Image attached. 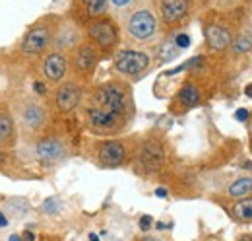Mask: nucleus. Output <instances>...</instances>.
<instances>
[{
    "mask_svg": "<svg viewBox=\"0 0 252 241\" xmlns=\"http://www.w3.org/2000/svg\"><path fill=\"white\" fill-rule=\"evenodd\" d=\"M103 111H109L113 115H123L126 107V91L119 84H103L95 91V105Z\"/></svg>",
    "mask_w": 252,
    "mask_h": 241,
    "instance_id": "1",
    "label": "nucleus"
},
{
    "mask_svg": "<svg viewBox=\"0 0 252 241\" xmlns=\"http://www.w3.org/2000/svg\"><path fill=\"white\" fill-rule=\"evenodd\" d=\"M150 66V57L140 51H121L115 59V68L126 76H138Z\"/></svg>",
    "mask_w": 252,
    "mask_h": 241,
    "instance_id": "2",
    "label": "nucleus"
},
{
    "mask_svg": "<svg viewBox=\"0 0 252 241\" xmlns=\"http://www.w3.org/2000/svg\"><path fill=\"white\" fill-rule=\"evenodd\" d=\"M156 30H158V22L154 14L148 10H140L132 14V18L128 20V33L138 41H148L150 37H154Z\"/></svg>",
    "mask_w": 252,
    "mask_h": 241,
    "instance_id": "3",
    "label": "nucleus"
},
{
    "mask_svg": "<svg viewBox=\"0 0 252 241\" xmlns=\"http://www.w3.org/2000/svg\"><path fill=\"white\" fill-rule=\"evenodd\" d=\"M90 37L94 39L97 45H101L103 49H111L117 41H119V33L115 30V26L107 20H99V22H94L90 26Z\"/></svg>",
    "mask_w": 252,
    "mask_h": 241,
    "instance_id": "4",
    "label": "nucleus"
},
{
    "mask_svg": "<svg viewBox=\"0 0 252 241\" xmlns=\"http://www.w3.org/2000/svg\"><path fill=\"white\" fill-rule=\"evenodd\" d=\"M165 161V152L158 140H148L140 152V163L146 171H158Z\"/></svg>",
    "mask_w": 252,
    "mask_h": 241,
    "instance_id": "5",
    "label": "nucleus"
},
{
    "mask_svg": "<svg viewBox=\"0 0 252 241\" xmlns=\"http://www.w3.org/2000/svg\"><path fill=\"white\" fill-rule=\"evenodd\" d=\"M190 8V0H161L159 4V12L165 24L173 26L177 22H181Z\"/></svg>",
    "mask_w": 252,
    "mask_h": 241,
    "instance_id": "6",
    "label": "nucleus"
},
{
    "mask_svg": "<svg viewBox=\"0 0 252 241\" xmlns=\"http://www.w3.org/2000/svg\"><path fill=\"white\" fill-rule=\"evenodd\" d=\"M80 99H82V91L78 88V84H74V82H66L57 91V105L64 113L76 109Z\"/></svg>",
    "mask_w": 252,
    "mask_h": 241,
    "instance_id": "7",
    "label": "nucleus"
},
{
    "mask_svg": "<svg viewBox=\"0 0 252 241\" xmlns=\"http://www.w3.org/2000/svg\"><path fill=\"white\" fill-rule=\"evenodd\" d=\"M35 154L43 163H55V161H61L64 158V146L55 138H47V140H41L37 144Z\"/></svg>",
    "mask_w": 252,
    "mask_h": 241,
    "instance_id": "8",
    "label": "nucleus"
},
{
    "mask_svg": "<svg viewBox=\"0 0 252 241\" xmlns=\"http://www.w3.org/2000/svg\"><path fill=\"white\" fill-rule=\"evenodd\" d=\"M49 39H51V31L47 30V28H35L28 33V37L24 39V45H22V49H24V53L26 55H37V53H41L45 47H47V43H49Z\"/></svg>",
    "mask_w": 252,
    "mask_h": 241,
    "instance_id": "9",
    "label": "nucleus"
},
{
    "mask_svg": "<svg viewBox=\"0 0 252 241\" xmlns=\"http://www.w3.org/2000/svg\"><path fill=\"white\" fill-rule=\"evenodd\" d=\"M125 146L123 142H105L101 148H99V161L107 167H117L125 161Z\"/></svg>",
    "mask_w": 252,
    "mask_h": 241,
    "instance_id": "10",
    "label": "nucleus"
},
{
    "mask_svg": "<svg viewBox=\"0 0 252 241\" xmlns=\"http://www.w3.org/2000/svg\"><path fill=\"white\" fill-rule=\"evenodd\" d=\"M43 72L47 76V80L51 82H61L66 74V59L61 53H53L49 55L45 64H43Z\"/></svg>",
    "mask_w": 252,
    "mask_h": 241,
    "instance_id": "11",
    "label": "nucleus"
},
{
    "mask_svg": "<svg viewBox=\"0 0 252 241\" xmlns=\"http://www.w3.org/2000/svg\"><path fill=\"white\" fill-rule=\"evenodd\" d=\"M206 41H208L210 49L223 51V49H227L231 45L233 37H231L229 31L225 30V28H221V26H208L206 28Z\"/></svg>",
    "mask_w": 252,
    "mask_h": 241,
    "instance_id": "12",
    "label": "nucleus"
},
{
    "mask_svg": "<svg viewBox=\"0 0 252 241\" xmlns=\"http://www.w3.org/2000/svg\"><path fill=\"white\" fill-rule=\"evenodd\" d=\"M88 117H90L92 126L99 128V130L113 128V126L117 124V120H119V115H113V113L103 111V109H99V107H92V109L88 111Z\"/></svg>",
    "mask_w": 252,
    "mask_h": 241,
    "instance_id": "13",
    "label": "nucleus"
},
{
    "mask_svg": "<svg viewBox=\"0 0 252 241\" xmlns=\"http://www.w3.org/2000/svg\"><path fill=\"white\" fill-rule=\"evenodd\" d=\"M97 64V53L92 45H82L76 51V66L82 72H92Z\"/></svg>",
    "mask_w": 252,
    "mask_h": 241,
    "instance_id": "14",
    "label": "nucleus"
},
{
    "mask_svg": "<svg viewBox=\"0 0 252 241\" xmlns=\"http://www.w3.org/2000/svg\"><path fill=\"white\" fill-rule=\"evenodd\" d=\"M22 119H24V122H26L28 126L37 128V126H41V124L45 122V111H43L41 105L28 103V105L24 107V111H22Z\"/></svg>",
    "mask_w": 252,
    "mask_h": 241,
    "instance_id": "15",
    "label": "nucleus"
},
{
    "mask_svg": "<svg viewBox=\"0 0 252 241\" xmlns=\"http://www.w3.org/2000/svg\"><path fill=\"white\" fill-rule=\"evenodd\" d=\"M227 193H229L231 199H245L247 195H251L252 193V177L251 175H247V177H239L235 183H231V187H229Z\"/></svg>",
    "mask_w": 252,
    "mask_h": 241,
    "instance_id": "16",
    "label": "nucleus"
},
{
    "mask_svg": "<svg viewBox=\"0 0 252 241\" xmlns=\"http://www.w3.org/2000/svg\"><path fill=\"white\" fill-rule=\"evenodd\" d=\"M179 101L187 107H194L200 103V91L194 84H185L179 91Z\"/></svg>",
    "mask_w": 252,
    "mask_h": 241,
    "instance_id": "17",
    "label": "nucleus"
},
{
    "mask_svg": "<svg viewBox=\"0 0 252 241\" xmlns=\"http://www.w3.org/2000/svg\"><path fill=\"white\" fill-rule=\"evenodd\" d=\"M6 208H8V214L14 216V218H22L24 214L30 212V202L26 199H10L6 202Z\"/></svg>",
    "mask_w": 252,
    "mask_h": 241,
    "instance_id": "18",
    "label": "nucleus"
},
{
    "mask_svg": "<svg viewBox=\"0 0 252 241\" xmlns=\"http://www.w3.org/2000/svg\"><path fill=\"white\" fill-rule=\"evenodd\" d=\"M14 134V122H12V117L4 111H0V142H10Z\"/></svg>",
    "mask_w": 252,
    "mask_h": 241,
    "instance_id": "19",
    "label": "nucleus"
},
{
    "mask_svg": "<svg viewBox=\"0 0 252 241\" xmlns=\"http://www.w3.org/2000/svg\"><path fill=\"white\" fill-rule=\"evenodd\" d=\"M233 214L239 218V220H252V199H245L241 202H237L233 206Z\"/></svg>",
    "mask_w": 252,
    "mask_h": 241,
    "instance_id": "20",
    "label": "nucleus"
},
{
    "mask_svg": "<svg viewBox=\"0 0 252 241\" xmlns=\"http://www.w3.org/2000/svg\"><path fill=\"white\" fill-rule=\"evenodd\" d=\"M107 2H109V0H84V4H86V8H88V14H90L92 18L101 16V14L107 10Z\"/></svg>",
    "mask_w": 252,
    "mask_h": 241,
    "instance_id": "21",
    "label": "nucleus"
},
{
    "mask_svg": "<svg viewBox=\"0 0 252 241\" xmlns=\"http://www.w3.org/2000/svg\"><path fill=\"white\" fill-rule=\"evenodd\" d=\"M177 55H179V47H177L173 41H165V43L161 45V49H159V59L163 60V62L173 60Z\"/></svg>",
    "mask_w": 252,
    "mask_h": 241,
    "instance_id": "22",
    "label": "nucleus"
},
{
    "mask_svg": "<svg viewBox=\"0 0 252 241\" xmlns=\"http://www.w3.org/2000/svg\"><path fill=\"white\" fill-rule=\"evenodd\" d=\"M251 47H252V41L249 37H239V39L233 43L235 53H247V51H251Z\"/></svg>",
    "mask_w": 252,
    "mask_h": 241,
    "instance_id": "23",
    "label": "nucleus"
},
{
    "mask_svg": "<svg viewBox=\"0 0 252 241\" xmlns=\"http://www.w3.org/2000/svg\"><path fill=\"white\" fill-rule=\"evenodd\" d=\"M43 210L47 212V214H55V212L59 210V201H57L55 197L47 199V201L43 202Z\"/></svg>",
    "mask_w": 252,
    "mask_h": 241,
    "instance_id": "24",
    "label": "nucleus"
},
{
    "mask_svg": "<svg viewBox=\"0 0 252 241\" xmlns=\"http://www.w3.org/2000/svg\"><path fill=\"white\" fill-rule=\"evenodd\" d=\"M175 45L179 47V49H187L190 47V37L187 33H181V35H177V39H175Z\"/></svg>",
    "mask_w": 252,
    "mask_h": 241,
    "instance_id": "25",
    "label": "nucleus"
},
{
    "mask_svg": "<svg viewBox=\"0 0 252 241\" xmlns=\"http://www.w3.org/2000/svg\"><path fill=\"white\" fill-rule=\"evenodd\" d=\"M152 226H154V218H152V216L146 214V216L140 218V230H142V232H148Z\"/></svg>",
    "mask_w": 252,
    "mask_h": 241,
    "instance_id": "26",
    "label": "nucleus"
},
{
    "mask_svg": "<svg viewBox=\"0 0 252 241\" xmlns=\"http://www.w3.org/2000/svg\"><path fill=\"white\" fill-rule=\"evenodd\" d=\"M235 117H237V120H247L249 119V111L247 109H237Z\"/></svg>",
    "mask_w": 252,
    "mask_h": 241,
    "instance_id": "27",
    "label": "nucleus"
},
{
    "mask_svg": "<svg viewBox=\"0 0 252 241\" xmlns=\"http://www.w3.org/2000/svg\"><path fill=\"white\" fill-rule=\"evenodd\" d=\"M111 2H113L117 8H125L126 4H130V0H111Z\"/></svg>",
    "mask_w": 252,
    "mask_h": 241,
    "instance_id": "28",
    "label": "nucleus"
},
{
    "mask_svg": "<svg viewBox=\"0 0 252 241\" xmlns=\"http://www.w3.org/2000/svg\"><path fill=\"white\" fill-rule=\"evenodd\" d=\"M35 91H37V93H45V86H43L41 82H35Z\"/></svg>",
    "mask_w": 252,
    "mask_h": 241,
    "instance_id": "29",
    "label": "nucleus"
},
{
    "mask_svg": "<svg viewBox=\"0 0 252 241\" xmlns=\"http://www.w3.org/2000/svg\"><path fill=\"white\" fill-rule=\"evenodd\" d=\"M8 226V220H6V216L0 212V228H6Z\"/></svg>",
    "mask_w": 252,
    "mask_h": 241,
    "instance_id": "30",
    "label": "nucleus"
},
{
    "mask_svg": "<svg viewBox=\"0 0 252 241\" xmlns=\"http://www.w3.org/2000/svg\"><path fill=\"white\" fill-rule=\"evenodd\" d=\"M24 240H26V241H35V236H33L32 232H24Z\"/></svg>",
    "mask_w": 252,
    "mask_h": 241,
    "instance_id": "31",
    "label": "nucleus"
},
{
    "mask_svg": "<svg viewBox=\"0 0 252 241\" xmlns=\"http://www.w3.org/2000/svg\"><path fill=\"white\" fill-rule=\"evenodd\" d=\"M156 195L163 199V197H167V191H165V189H158V191H156Z\"/></svg>",
    "mask_w": 252,
    "mask_h": 241,
    "instance_id": "32",
    "label": "nucleus"
},
{
    "mask_svg": "<svg viewBox=\"0 0 252 241\" xmlns=\"http://www.w3.org/2000/svg\"><path fill=\"white\" fill-rule=\"evenodd\" d=\"M90 241H99V236L97 234H90Z\"/></svg>",
    "mask_w": 252,
    "mask_h": 241,
    "instance_id": "33",
    "label": "nucleus"
},
{
    "mask_svg": "<svg viewBox=\"0 0 252 241\" xmlns=\"http://www.w3.org/2000/svg\"><path fill=\"white\" fill-rule=\"evenodd\" d=\"M10 241H22V238H20V236H12V238H10Z\"/></svg>",
    "mask_w": 252,
    "mask_h": 241,
    "instance_id": "34",
    "label": "nucleus"
},
{
    "mask_svg": "<svg viewBox=\"0 0 252 241\" xmlns=\"http://www.w3.org/2000/svg\"><path fill=\"white\" fill-rule=\"evenodd\" d=\"M247 95H251V97H252V84L249 86V88H247Z\"/></svg>",
    "mask_w": 252,
    "mask_h": 241,
    "instance_id": "35",
    "label": "nucleus"
},
{
    "mask_svg": "<svg viewBox=\"0 0 252 241\" xmlns=\"http://www.w3.org/2000/svg\"><path fill=\"white\" fill-rule=\"evenodd\" d=\"M51 241H53V240H51ZM55 241H57V240H55Z\"/></svg>",
    "mask_w": 252,
    "mask_h": 241,
    "instance_id": "36",
    "label": "nucleus"
}]
</instances>
